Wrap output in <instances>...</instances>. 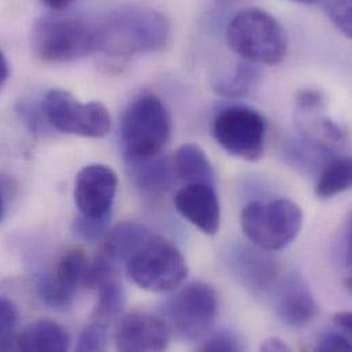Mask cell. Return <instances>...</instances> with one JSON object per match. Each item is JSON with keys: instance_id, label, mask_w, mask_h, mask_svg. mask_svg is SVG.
I'll list each match as a JSON object with an SVG mask.
<instances>
[{"instance_id": "6da1fadb", "label": "cell", "mask_w": 352, "mask_h": 352, "mask_svg": "<svg viewBox=\"0 0 352 352\" xmlns=\"http://www.w3.org/2000/svg\"><path fill=\"white\" fill-rule=\"evenodd\" d=\"M96 28V52L114 60L160 52L172 40L168 16L154 8L128 7L111 12Z\"/></svg>"}, {"instance_id": "7a4b0ae2", "label": "cell", "mask_w": 352, "mask_h": 352, "mask_svg": "<svg viewBox=\"0 0 352 352\" xmlns=\"http://www.w3.org/2000/svg\"><path fill=\"white\" fill-rule=\"evenodd\" d=\"M226 43L243 60L255 65H278L288 52L283 25L267 11L244 8L226 26Z\"/></svg>"}, {"instance_id": "3957f363", "label": "cell", "mask_w": 352, "mask_h": 352, "mask_svg": "<svg viewBox=\"0 0 352 352\" xmlns=\"http://www.w3.org/2000/svg\"><path fill=\"white\" fill-rule=\"evenodd\" d=\"M241 228L248 240L263 251H281L300 233L303 212L298 203L281 197L251 201L241 211Z\"/></svg>"}, {"instance_id": "277c9868", "label": "cell", "mask_w": 352, "mask_h": 352, "mask_svg": "<svg viewBox=\"0 0 352 352\" xmlns=\"http://www.w3.org/2000/svg\"><path fill=\"white\" fill-rule=\"evenodd\" d=\"M172 135V118L164 102L151 94L136 98L125 110L121 136L125 157L147 158L162 153Z\"/></svg>"}, {"instance_id": "5b68a950", "label": "cell", "mask_w": 352, "mask_h": 352, "mask_svg": "<svg viewBox=\"0 0 352 352\" xmlns=\"http://www.w3.org/2000/svg\"><path fill=\"white\" fill-rule=\"evenodd\" d=\"M32 52L45 63H70L96 52V28L77 18H43L32 30Z\"/></svg>"}, {"instance_id": "8992f818", "label": "cell", "mask_w": 352, "mask_h": 352, "mask_svg": "<svg viewBox=\"0 0 352 352\" xmlns=\"http://www.w3.org/2000/svg\"><path fill=\"white\" fill-rule=\"evenodd\" d=\"M125 269L138 287L155 294L175 291L188 276V265L181 251L157 233L131 256Z\"/></svg>"}, {"instance_id": "52a82bcc", "label": "cell", "mask_w": 352, "mask_h": 352, "mask_svg": "<svg viewBox=\"0 0 352 352\" xmlns=\"http://www.w3.org/2000/svg\"><path fill=\"white\" fill-rule=\"evenodd\" d=\"M218 313L215 289L206 283L192 281L165 303L164 320L170 332L185 342H196L207 335Z\"/></svg>"}, {"instance_id": "ba28073f", "label": "cell", "mask_w": 352, "mask_h": 352, "mask_svg": "<svg viewBox=\"0 0 352 352\" xmlns=\"http://www.w3.org/2000/svg\"><path fill=\"white\" fill-rule=\"evenodd\" d=\"M212 135L229 155L256 162L265 153L267 121L252 107L229 106L214 118Z\"/></svg>"}, {"instance_id": "9c48e42d", "label": "cell", "mask_w": 352, "mask_h": 352, "mask_svg": "<svg viewBox=\"0 0 352 352\" xmlns=\"http://www.w3.org/2000/svg\"><path fill=\"white\" fill-rule=\"evenodd\" d=\"M43 114L52 128L67 135L100 139L111 128V116L103 103H81L62 89H52L45 95Z\"/></svg>"}, {"instance_id": "30bf717a", "label": "cell", "mask_w": 352, "mask_h": 352, "mask_svg": "<svg viewBox=\"0 0 352 352\" xmlns=\"http://www.w3.org/2000/svg\"><path fill=\"white\" fill-rule=\"evenodd\" d=\"M118 189L117 173L102 164H92L82 168L74 181V201L81 215L106 218L111 208Z\"/></svg>"}, {"instance_id": "8fae6325", "label": "cell", "mask_w": 352, "mask_h": 352, "mask_svg": "<svg viewBox=\"0 0 352 352\" xmlns=\"http://www.w3.org/2000/svg\"><path fill=\"white\" fill-rule=\"evenodd\" d=\"M88 258L81 250L66 251L56 263L54 272L37 283L40 299L56 310L69 309L82 287Z\"/></svg>"}, {"instance_id": "7c38bea8", "label": "cell", "mask_w": 352, "mask_h": 352, "mask_svg": "<svg viewBox=\"0 0 352 352\" xmlns=\"http://www.w3.org/2000/svg\"><path fill=\"white\" fill-rule=\"evenodd\" d=\"M172 332L162 317L132 311L120 318L114 340L118 351L160 352L166 350Z\"/></svg>"}, {"instance_id": "4fadbf2b", "label": "cell", "mask_w": 352, "mask_h": 352, "mask_svg": "<svg viewBox=\"0 0 352 352\" xmlns=\"http://www.w3.org/2000/svg\"><path fill=\"white\" fill-rule=\"evenodd\" d=\"M325 99L320 91L305 89L296 96V122L306 142L329 150L343 143L346 132L325 116Z\"/></svg>"}, {"instance_id": "5bb4252c", "label": "cell", "mask_w": 352, "mask_h": 352, "mask_svg": "<svg viewBox=\"0 0 352 352\" xmlns=\"http://www.w3.org/2000/svg\"><path fill=\"white\" fill-rule=\"evenodd\" d=\"M274 310L283 324L302 328L318 314V303L307 285L298 274H291L274 285Z\"/></svg>"}, {"instance_id": "9a60e30c", "label": "cell", "mask_w": 352, "mask_h": 352, "mask_svg": "<svg viewBox=\"0 0 352 352\" xmlns=\"http://www.w3.org/2000/svg\"><path fill=\"white\" fill-rule=\"evenodd\" d=\"M177 211L204 234L212 236L221 225V206L217 189L206 184H189L177 190Z\"/></svg>"}, {"instance_id": "2e32d148", "label": "cell", "mask_w": 352, "mask_h": 352, "mask_svg": "<svg viewBox=\"0 0 352 352\" xmlns=\"http://www.w3.org/2000/svg\"><path fill=\"white\" fill-rule=\"evenodd\" d=\"M230 266L240 283L254 292L265 294L278 281V267L266 254L248 247H237L230 254Z\"/></svg>"}, {"instance_id": "e0dca14e", "label": "cell", "mask_w": 352, "mask_h": 352, "mask_svg": "<svg viewBox=\"0 0 352 352\" xmlns=\"http://www.w3.org/2000/svg\"><path fill=\"white\" fill-rule=\"evenodd\" d=\"M125 162L132 181L147 193H166L176 181L170 160L162 153L147 158L125 157Z\"/></svg>"}, {"instance_id": "ac0fdd59", "label": "cell", "mask_w": 352, "mask_h": 352, "mask_svg": "<svg viewBox=\"0 0 352 352\" xmlns=\"http://www.w3.org/2000/svg\"><path fill=\"white\" fill-rule=\"evenodd\" d=\"M15 342L18 350L23 352H65L70 349L69 332L51 320L29 324Z\"/></svg>"}, {"instance_id": "d6986e66", "label": "cell", "mask_w": 352, "mask_h": 352, "mask_svg": "<svg viewBox=\"0 0 352 352\" xmlns=\"http://www.w3.org/2000/svg\"><path fill=\"white\" fill-rule=\"evenodd\" d=\"M155 234L148 226L139 222H122L109 230L104 237L103 252L118 266L126 263Z\"/></svg>"}, {"instance_id": "ffe728a7", "label": "cell", "mask_w": 352, "mask_h": 352, "mask_svg": "<svg viewBox=\"0 0 352 352\" xmlns=\"http://www.w3.org/2000/svg\"><path fill=\"white\" fill-rule=\"evenodd\" d=\"M175 178L184 185L206 184L215 186L217 178L214 168L200 146L186 143L177 148L170 160Z\"/></svg>"}, {"instance_id": "44dd1931", "label": "cell", "mask_w": 352, "mask_h": 352, "mask_svg": "<svg viewBox=\"0 0 352 352\" xmlns=\"http://www.w3.org/2000/svg\"><path fill=\"white\" fill-rule=\"evenodd\" d=\"M261 70L258 65L241 60L237 62L230 73L217 78L214 89L226 98H244L252 94L259 85Z\"/></svg>"}, {"instance_id": "7402d4cb", "label": "cell", "mask_w": 352, "mask_h": 352, "mask_svg": "<svg viewBox=\"0 0 352 352\" xmlns=\"http://www.w3.org/2000/svg\"><path fill=\"white\" fill-rule=\"evenodd\" d=\"M351 185V160L346 157L332 158L324 166L318 177V181L316 184V195L317 197L327 200L349 190Z\"/></svg>"}, {"instance_id": "603a6c76", "label": "cell", "mask_w": 352, "mask_h": 352, "mask_svg": "<svg viewBox=\"0 0 352 352\" xmlns=\"http://www.w3.org/2000/svg\"><path fill=\"white\" fill-rule=\"evenodd\" d=\"M98 292L99 298L94 311V320H99L109 324V321L117 318L121 314L125 306L126 298L124 287L117 277H113L107 280L104 284H102L98 288Z\"/></svg>"}, {"instance_id": "cb8c5ba5", "label": "cell", "mask_w": 352, "mask_h": 352, "mask_svg": "<svg viewBox=\"0 0 352 352\" xmlns=\"http://www.w3.org/2000/svg\"><path fill=\"white\" fill-rule=\"evenodd\" d=\"M109 346V324L94 320L80 333L77 342V351H104Z\"/></svg>"}, {"instance_id": "d4e9b609", "label": "cell", "mask_w": 352, "mask_h": 352, "mask_svg": "<svg viewBox=\"0 0 352 352\" xmlns=\"http://www.w3.org/2000/svg\"><path fill=\"white\" fill-rule=\"evenodd\" d=\"M18 320L16 306L10 299L0 296V351H7L12 346Z\"/></svg>"}, {"instance_id": "484cf974", "label": "cell", "mask_w": 352, "mask_h": 352, "mask_svg": "<svg viewBox=\"0 0 352 352\" xmlns=\"http://www.w3.org/2000/svg\"><path fill=\"white\" fill-rule=\"evenodd\" d=\"M109 221H110V217L92 218V217H85L80 214V217H77L73 222V230L80 239L88 243H98L99 240L107 236Z\"/></svg>"}, {"instance_id": "4316f807", "label": "cell", "mask_w": 352, "mask_h": 352, "mask_svg": "<svg viewBox=\"0 0 352 352\" xmlns=\"http://www.w3.org/2000/svg\"><path fill=\"white\" fill-rule=\"evenodd\" d=\"M324 7L331 21L336 25V28L347 37H351V0H325Z\"/></svg>"}, {"instance_id": "83f0119b", "label": "cell", "mask_w": 352, "mask_h": 352, "mask_svg": "<svg viewBox=\"0 0 352 352\" xmlns=\"http://www.w3.org/2000/svg\"><path fill=\"white\" fill-rule=\"evenodd\" d=\"M199 350L204 352H237L243 350V343L234 332L222 329L208 336L199 346Z\"/></svg>"}, {"instance_id": "f1b7e54d", "label": "cell", "mask_w": 352, "mask_h": 352, "mask_svg": "<svg viewBox=\"0 0 352 352\" xmlns=\"http://www.w3.org/2000/svg\"><path fill=\"white\" fill-rule=\"evenodd\" d=\"M316 350L321 352H350L352 350L351 338L339 329L327 332L318 340Z\"/></svg>"}, {"instance_id": "f546056e", "label": "cell", "mask_w": 352, "mask_h": 352, "mask_svg": "<svg viewBox=\"0 0 352 352\" xmlns=\"http://www.w3.org/2000/svg\"><path fill=\"white\" fill-rule=\"evenodd\" d=\"M333 322L336 325V328L346 333L347 336H352V314L350 311H342V313H336L333 316Z\"/></svg>"}, {"instance_id": "4dcf8cb0", "label": "cell", "mask_w": 352, "mask_h": 352, "mask_svg": "<svg viewBox=\"0 0 352 352\" xmlns=\"http://www.w3.org/2000/svg\"><path fill=\"white\" fill-rule=\"evenodd\" d=\"M261 351L265 352H289L291 349L289 346L283 342L278 338H272V339H266L262 344H261Z\"/></svg>"}, {"instance_id": "1f68e13d", "label": "cell", "mask_w": 352, "mask_h": 352, "mask_svg": "<svg viewBox=\"0 0 352 352\" xmlns=\"http://www.w3.org/2000/svg\"><path fill=\"white\" fill-rule=\"evenodd\" d=\"M41 1L54 11H62V10H66L69 6H72L76 0H41Z\"/></svg>"}, {"instance_id": "d6a6232c", "label": "cell", "mask_w": 352, "mask_h": 352, "mask_svg": "<svg viewBox=\"0 0 352 352\" xmlns=\"http://www.w3.org/2000/svg\"><path fill=\"white\" fill-rule=\"evenodd\" d=\"M10 76V67H8V62L4 56V54L0 50V89L4 87V84L7 82Z\"/></svg>"}, {"instance_id": "836d02e7", "label": "cell", "mask_w": 352, "mask_h": 352, "mask_svg": "<svg viewBox=\"0 0 352 352\" xmlns=\"http://www.w3.org/2000/svg\"><path fill=\"white\" fill-rule=\"evenodd\" d=\"M291 1L300 3V4H314V3H317L318 0H291Z\"/></svg>"}, {"instance_id": "e575fe53", "label": "cell", "mask_w": 352, "mask_h": 352, "mask_svg": "<svg viewBox=\"0 0 352 352\" xmlns=\"http://www.w3.org/2000/svg\"><path fill=\"white\" fill-rule=\"evenodd\" d=\"M3 215H4V204H3V197L0 195V222L3 219Z\"/></svg>"}]
</instances>
